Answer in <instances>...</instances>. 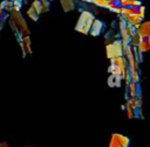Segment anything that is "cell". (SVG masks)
Segmentation results:
<instances>
[{
    "label": "cell",
    "mask_w": 150,
    "mask_h": 147,
    "mask_svg": "<svg viewBox=\"0 0 150 147\" xmlns=\"http://www.w3.org/2000/svg\"><path fill=\"white\" fill-rule=\"evenodd\" d=\"M136 34L138 35V37L150 38V21L142 22L139 24V27L136 29Z\"/></svg>",
    "instance_id": "4"
},
{
    "label": "cell",
    "mask_w": 150,
    "mask_h": 147,
    "mask_svg": "<svg viewBox=\"0 0 150 147\" xmlns=\"http://www.w3.org/2000/svg\"><path fill=\"white\" fill-rule=\"evenodd\" d=\"M130 146V139L125 135L114 133L109 141V147H129Z\"/></svg>",
    "instance_id": "2"
},
{
    "label": "cell",
    "mask_w": 150,
    "mask_h": 147,
    "mask_svg": "<svg viewBox=\"0 0 150 147\" xmlns=\"http://www.w3.org/2000/svg\"><path fill=\"white\" fill-rule=\"evenodd\" d=\"M39 1H41V2H43V1H48V0H39Z\"/></svg>",
    "instance_id": "10"
},
{
    "label": "cell",
    "mask_w": 150,
    "mask_h": 147,
    "mask_svg": "<svg viewBox=\"0 0 150 147\" xmlns=\"http://www.w3.org/2000/svg\"><path fill=\"white\" fill-rule=\"evenodd\" d=\"M28 16H29V18H32L34 21H36V20H38V18H39V14L34 10V8H33V7H30V8L28 9Z\"/></svg>",
    "instance_id": "8"
},
{
    "label": "cell",
    "mask_w": 150,
    "mask_h": 147,
    "mask_svg": "<svg viewBox=\"0 0 150 147\" xmlns=\"http://www.w3.org/2000/svg\"><path fill=\"white\" fill-rule=\"evenodd\" d=\"M95 20L94 15L88 12V10H84L81 13L80 15V19L77 21V24L75 27V29L80 33H84V34H88L89 30H90V27L93 24V21Z\"/></svg>",
    "instance_id": "1"
},
{
    "label": "cell",
    "mask_w": 150,
    "mask_h": 147,
    "mask_svg": "<svg viewBox=\"0 0 150 147\" xmlns=\"http://www.w3.org/2000/svg\"><path fill=\"white\" fill-rule=\"evenodd\" d=\"M129 92H130V97L131 98H138L141 97V86H139V82H135L131 80L129 82Z\"/></svg>",
    "instance_id": "5"
},
{
    "label": "cell",
    "mask_w": 150,
    "mask_h": 147,
    "mask_svg": "<svg viewBox=\"0 0 150 147\" xmlns=\"http://www.w3.org/2000/svg\"><path fill=\"white\" fill-rule=\"evenodd\" d=\"M61 5L64 12H69L75 8V1L74 0H61Z\"/></svg>",
    "instance_id": "7"
},
{
    "label": "cell",
    "mask_w": 150,
    "mask_h": 147,
    "mask_svg": "<svg viewBox=\"0 0 150 147\" xmlns=\"http://www.w3.org/2000/svg\"><path fill=\"white\" fill-rule=\"evenodd\" d=\"M101 30H102V23L98 21V20H94L93 21V24H91V27H90V30H89V33L91 34V35H98L100 33H101Z\"/></svg>",
    "instance_id": "6"
},
{
    "label": "cell",
    "mask_w": 150,
    "mask_h": 147,
    "mask_svg": "<svg viewBox=\"0 0 150 147\" xmlns=\"http://www.w3.org/2000/svg\"><path fill=\"white\" fill-rule=\"evenodd\" d=\"M144 13H145V8H144V6H138V10H137V14L142 18V19H144Z\"/></svg>",
    "instance_id": "9"
},
{
    "label": "cell",
    "mask_w": 150,
    "mask_h": 147,
    "mask_svg": "<svg viewBox=\"0 0 150 147\" xmlns=\"http://www.w3.org/2000/svg\"><path fill=\"white\" fill-rule=\"evenodd\" d=\"M12 21H14V27L15 28H19L20 29V32L22 33V34H25V35H28V28H27V24H26V22H25V20L22 19V16L20 15V13H19V10H14V12H12Z\"/></svg>",
    "instance_id": "3"
}]
</instances>
